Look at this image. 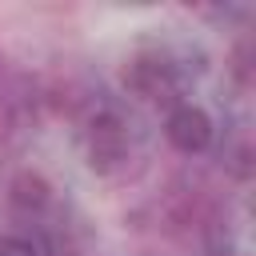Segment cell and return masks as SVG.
I'll list each match as a JSON object with an SVG mask.
<instances>
[{"instance_id":"cell-2","label":"cell","mask_w":256,"mask_h":256,"mask_svg":"<svg viewBox=\"0 0 256 256\" xmlns=\"http://www.w3.org/2000/svg\"><path fill=\"white\" fill-rule=\"evenodd\" d=\"M80 152H84V164L96 172V176H116L128 156H132V132H128V120L116 112V108H96L88 112L84 128H80Z\"/></svg>"},{"instance_id":"cell-7","label":"cell","mask_w":256,"mask_h":256,"mask_svg":"<svg viewBox=\"0 0 256 256\" xmlns=\"http://www.w3.org/2000/svg\"><path fill=\"white\" fill-rule=\"evenodd\" d=\"M0 68H4V56H0Z\"/></svg>"},{"instance_id":"cell-6","label":"cell","mask_w":256,"mask_h":256,"mask_svg":"<svg viewBox=\"0 0 256 256\" xmlns=\"http://www.w3.org/2000/svg\"><path fill=\"white\" fill-rule=\"evenodd\" d=\"M248 68H252V64H248V40H240V48L232 52V72H236L240 84H248Z\"/></svg>"},{"instance_id":"cell-3","label":"cell","mask_w":256,"mask_h":256,"mask_svg":"<svg viewBox=\"0 0 256 256\" xmlns=\"http://www.w3.org/2000/svg\"><path fill=\"white\" fill-rule=\"evenodd\" d=\"M164 140L180 156H200L216 140V120L208 116V108H200L192 100H180L164 112Z\"/></svg>"},{"instance_id":"cell-5","label":"cell","mask_w":256,"mask_h":256,"mask_svg":"<svg viewBox=\"0 0 256 256\" xmlns=\"http://www.w3.org/2000/svg\"><path fill=\"white\" fill-rule=\"evenodd\" d=\"M0 256H44L28 236H0Z\"/></svg>"},{"instance_id":"cell-1","label":"cell","mask_w":256,"mask_h":256,"mask_svg":"<svg viewBox=\"0 0 256 256\" xmlns=\"http://www.w3.org/2000/svg\"><path fill=\"white\" fill-rule=\"evenodd\" d=\"M120 84L148 104H180L184 100V84H188V52L176 44H140L124 68H120Z\"/></svg>"},{"instance_id":"cell-4","label":"cell","mask_w":256,"mask_h":256,"mask_svg":"<svg viewBox=\"0 0 256 256\" xmlns=\"http://www.w3.org/2000/svg\"><path fill=\"white\" fill-rule=\"evenodd\" d=\"M8 200H12V208H20V212H40V208L52 204V184H48L40 172L24 168V172H16V176L8 180Z\"/></svg>"}]
</instances>
